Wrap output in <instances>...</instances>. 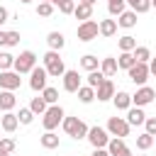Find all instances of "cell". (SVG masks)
I'll return each instance as SVG.
<instances>
[{
  "label": "cell",
  "instance_id": "6da1fadb",
  "mask_svg": "<svg viewBox=\"0 0 156 156\" xmlns=\"http://www.w3.org/2000/svg\"><path fill=\"white\" fill-rule=\"evenodd\" d=\"M44 68H46V73H49L51 78H61V76L66 73L63 58H61V54L54 51V49H49V51L44 54Z\"/></svg>",
  "mask_w": 156,
  "mask_h": 156
},
{
  "label": "cell",
  "instance_id": "7a4b0ae2",
  "mask_svg": "<svg viewBox=\"0 0 156 156\" xmlns=\"http://www.w3.org/2000/svg\"><path fill=\"white\" fill-rule=\"evenodd\" d=\"M63 117H66V112H63V107L56 102V105H49V107H46V112L41 115V124H44L46 132H54V129L63 122Z\"/></svg>",
  "mask_w": 156,
  "mask_h": 156
},
{
  "label": "cell",
  "instance_id": "3957f363",
  "mask_svg": "<svg viewBox=\"0 0 156 156\" xmlns=\"http://www.w3.org/2000/svg\"><path fill=\"white\" fill-rule=\"evenodd\" d=\"M61 127H63V132H66L68 136H73V139H85V136H88V129H90V127H88L83 119H78V117H63Z\"/></svg>",
  "mask_w": 156,
  "mask_h": 156
},
{
  "label": "cell",
  "instance_id": "277c9868",
  "mask_svg": "<svg viewBox=\"0 0 156 156\" xmlns=\"http://www.w3.org/2000/svg\"><path fill=\"white\" fill-rule=\"evenodd\" d=\"M85 139L90 141L93 149H107V144H110L112 136H110V132H107L105 127H98V124H95V127L88 129V136H85Z\"/></svg>",
  "mask_w": 156,
  "mask_h": 156
},
{
  "label": "cell",
  "instance_id": "5b68a950",
  "mask_svg": "<svg viewBox=\"0 0 156 156\" xmlns=\"http://www.w3.org/2000/svg\"><path fill=\"white\" fill-rule=\"evenodd\" d=\"M34 66H37V54L27 49V51H22L20 56H15V66H12V68H15L20 76H24V73H32Z\"/></svg>",
  "mask_w": 156,
  "mask_h": 156
},
{
  "label": "cell",
  "instance_id": "8992f818",
  "mask_svg": "<svg viewBox=\"0 0 156 156\" xmlns=\"http://www.w3.org/2000/svg\"><path fill=\"white\" fill-rule=\"evenodd\" d=\"M76 34H78L80 41H93V39H98V34H100V22H95V20H85V22L78 24Z\"/></svg>",
  "mask_w": 156,
  "mask_h": 156
},
{
  "label": "cell",
  "instance_id": "52a82bcc",
  "mask_svg": "<svg viewBox=\"0 0 156 156\" xmlns=\"http://www.w3.org/2000/svg\"><path fill=\"white\" fill-rule=\"evenodd\" d=\"M105 129L110 132V136H122V139H124V136H129L132 124L127 122V117H110Z\"/></svg>",
  "mask_w": 156,
  "mask_h": 156
},
{
  "label": "cell",
  "instance_id": "ba28073f",
  "mask_svg": "<svg viewBox=\"0 0 156 156\" xmlns=\"http://www.w3.org/2000/svg\"><path fill=\"white\" fill-rule=\"evenodd\" d=\"M127 76H129V80H132L134 85H146V80H149V76H151L149 63H134V66L127 71Z\"/></svg>",
  "mask_w": 156,
  "mask_h": 156
},
{
  "label": "cell",
  "instance_id": "9c48e42d",
  "mask_svg": "<svg viewBox=\"0 0 156 156\" xmlns=\"http://www.w3.org/2000/svg\"><path fill=\"white\" fill-rule=\"evenodd\" d=\"M46 80H49L46 68H44V66H34V68H32V73H29V88H32L34 93H39V90H44V88H46Z\"/></svg>",
  "mask_w": 156,
  "mask_h": 156
},
{
  "label": "cell",
  "instance_id": "30bf717a",
  "mask_svg": "<svg viewBox=\"0 0 156 156\" xmlns=\"http://www.w3.org/2000/svg\"><path fill=\"white\" fill-rule=\"evenodd\" d=\"M154 98H156V90H154L151 85H139V90L132 95V105H136V107H146L149 102H154Z\"/></svg>",
  "mask_w": 156,
  "mask_h": 156
},
{
  "label": "cell",
  "instance_id": "8fae6325",
  "mask_svg": "<svg viewBox=\"0 0 156 156\" xmlns=\"http://www.w3.org/2000/svg\"><path fill=\"white\" fill-rule=\"evenodd\" d=\"M22 85V78L15 68L10 71H0V90H17Z\"/></svg>",
  "mask_w": 156,
  "mask_h": 156
},
{
  "label": "cell",
  "instance_id": "7c38bea8",
  "mask_svg": "<svg viewBox=\"0 0 156 156\" xmlns=\"http://www.w3.org/2000/svg\"><path fill=\"white\" fill-rule=\"evenodd\" d=\"M61 78H63V90L66 93H78V88L83 85V78H80L78 71H66Z\"/></svg>",
  "mask_w": 156,
  "mask_h": 156
},
{
  "label": "cell",
  "instance_id": "4fadbf2b",
  "mask_svg": "<svg viewBox=\"0 0 156 156\" xmlns=\"http://www.w3.org/2000/svg\"><path fill=\"white\" fill-rule=\"evenodd\" d=\"M115 93H117V90H115V83H112L110 78H105V80H102V83L95 88V98H98L100 102H107V100H112V98H115Z\"/></svg>",
  "mask_w": 156,
  "mask_h": 156
},
{
  "label": "cell",
  "instance_id": "5bb4252c",
  "mask_svg": "<svg viewBox=\"0 0 156 156\" xmlns=\"http://www.w3.org/2000/svg\"><path fill=\"white\" fill-rule=\"evenodd\" d=\"M17 127H20V117H17L12 110H10V112H2V117H0V129L7 132V134H12Z\"/></svg>",
  "mask_w": 156,
  "mask_h": 156
},
{
  "label": "cell",
  "instance_id": "9a60e30c",
  "mask_svg": "<svg viewBox=\"0 0 156 156\" xmlns=\"http://www.w3.org/2000/svg\"><path fill=\"white\" fill-rule=\"evenodd\" d=\"M127 122H129L132 127H139V124H144V122H146L144 107H136V105H132V107L127 110Z\"/></svg>",
  "mask_w": 156,
  "mask_h": 156
},
{
  "label": "cell",
  "instance_id": "2e32d148",
  "mask_svg": "<svg viewBox=\"0 0 156 156\" xmlns=\"http://www.w3.org/2000/svg\"><path fill=\"white\" fill-rule=\"evenodd\" d=\"M15 105H17L15 90H0V112H10Z\"/></svg>",
  "mask_w": 156,
  "mask_h": 156
},
{
  "label": "cell",
  "instance_id": "e0dca14e",
  "mask_svg": "<svg viewBox=\"0 0 156 156\" xmlns=\"http://www.w3.org/2000/svg\"><path fill=\"white\" fill-rule=\"evenodd\" d=\"M107 151H110V156H122V154H127V151H129V146L124 144V139H122V136H112V139H110V144H107Z\"/></svg>",
  "mask_w": 156,
  "mask_h": 156
},
{
  "label": "cell",
  "instance_id": "ac0fdd59",
  "mask_svg": "<svg viewBox=\"0 0 156 156\" xmlns=\"http://www.w3.org/2000/svg\"><path fill=\"white\" fill-rule=\"evenodd\" d=\"M46 44H49V49L61 51V49L66 46V37H63L61 32H49V34H46Z\"/></svg>",
  "mask_w": 156,
  "mask_h": 156
},
{
  "label": "cell",
  "instance_id": "d6986e66",
  "mask_svg": "<svg viewBox=\"0 0 156 156\" xmlns=\"http://www.w3.org/2000/svg\"><path fill=\"white\" fill-rule=\"evenodd\" d=\"M117 68H119V66H117V58H115V56H105V58H100V71H102L107 78H112V76L117 73Z\"/></svg>",
  "mask_w": 156,
  "mask_h": 156
},
{
  "label": "cell",
  "instance_id": "ffe728a7",
  "mask_svg": "<svg viewBox=\"0 0 156 156\" xmlns=\"http://www.w3.org/2000/svg\"><path fill=\"white\" fill-rule=\"evenodd\" d=\"M117 24H119V27H124V29L136 27V12H134V10H124V12L117 17Z\"/></svg>",
  "mask_w": 156,
  "mask_h": 156
},
{
  "label": "cell",
  "instance_id": "44dd1931",
  "mask_svg": "<svg viewBox=\"0 0 156 156\" xmlns=\"http://www.w3.org/2000/svg\"><path fill=\"white\" fill-rule=\"evenodd\" d=\"M112 102H115L117 110H129V107H132V95L124 93V90H117L115 98H112Z\"/></svg>",
  "mask_w": 156,
  "mask_h": 156
},
{
  "label": "cell",
  "instance_id": "7402d4cb",
  "mask_svg": "<svg viewBox=\"0 0 156 156\" xmlns=\"http://www.w3.org/2000/svg\"><path fill=\"white\" fill-rule=\"evenodd\" d=\"M76 20L85 22V20H93V5H85V2H76V10H73Z\"/></svg>",
  "mask_w": 156,
  "mask_h": 156
},
{
  "label": "cell",
  "instance_id": "603a6c76",
  "mask_svg": "<svg viewBox=\"0 0 156 156\" xmlns=\"http://www.w3.org/2000/svg\"><path fill=\"white\" fill-rule=\"evenodd\" d=\"M117 27V20H100V37H115Z\"/></svg>",
  "mask_w": 156,
  "mask_h": 156
},
{
  "label": "cell",
  "instance_id": "cb8c5ba5",
  "mask_svg": "<svg viewBox=\"0 0 156 156\" xmlns=\"http://www.w3.org/2000/svg\"><path fill=\"white\" fill-rule=\"evenodd\" d=\"M154 141H156V136L149 134V132H144V134L136 136V149H139V151H149V149L154 146Z\"/></svg>",
  "mask_w": 156,
  "mask_h": 156
},
{
  "label": "cell",
  "instance_id": "d4e9b609",
  "mask_svg": "<svg viewBox=\"0 0 156 156\" xmlns=\"http://www.w3.org/2000/svg\"><path fill=\"white\" fill-rule=\"evenodd\" d=\"M134 63H136V58H134V54H132V51H122V54L117 56V66H119V68H124V71H129Z\"/></svg>",
  "mask_w": 156,
  "mask_h": 156
},
{
  "label": "cell",
  "instance_id": "484cf974",
  "mask_svg": "<svg viewBox=\"0 0 156 156\" xmlns=\"http://www.w3.org/2000/svg\"><path fill=\"white\" fill-rule=\"evenodd\" d=\"M80 66H83L88 73H90V71H98V68H100V58H98L95 54H85V56L80 58Z\"/></svg>",
  "mask_w": 156,
  "mask_h": 156
},
{
  "label": "cell",
  "instance_id": "4316f807",
  "mask_svg": "<svg viewBox=\"0 0 156 156\" xmlns=\"http://www.w3.org/2000/svg\"><path fill=\"white\" fill-rule=\"evenodd\" d=\"M127 10V0H107V12L112 17H119Z\"/></svg>",
  "mask_w": 156,
  "mask_h": 156
},
{
  "label": "cell",
  "instance_id": "83f0119b",
  "mask_svg": "<svg viewBox=\"0 0 156 156\" xmlns=\"http://www.w3.org/2000/svg\"><path fill=\"white\" fill-rule=\"evenodd\" d=\"M127 5H129V10H134L136 15H144V12L151 10V0H127Z\"/></svg>",
  "mask_w": 156,
  "mask_h": 156
},
{
  "label": "cell",
  "instance_id": "f1b7e54d",
  "mask_svg": "<svg viewBox=\"0 0 156 156\" xmlns=\"http://www.w3.org/2000/svg\"><path fill=\"white\" fill-rule=\"evenodd\" d=\"M78 100H80L83 105L93 102V100H95V88H90V85H80V88H78Z\"/></svg>",
  "mask_w": 156,
  "mask_h": 156
},
{
  "label": "cell",
  "instance_id": "f546056e",
  "mask_svg": "<svg viewBox=\"0 0 156 156\" xmlns=\"http://www.w3.org/2000/svg\"><path fill=\"white\" fill-rule=\"evenodd\" d=\"M39 141H41L44 149H56V146H58V134H54V132H44V134L39 136Z\"/></svg>",
  "mask_w": 156,
  "mask_h": 156
},
{
  "label": "cell",
  "instance_id": "4dcf8cb0",
  "mask_svg": "<svg viewBox=\"0 0 156 156\" xmlns=\"http://www.w3.org/2000/svg\"><path fill=\"white\" fill-rule=\"evenodd\" d=\"M105 78H107V76H105L100 68H98V71H90V73H88V78H85V85H90V88H98V85H100Z\"/></svg>",
  "mask_w": 156,
  "mask_h": 156
},
{
  "label": "cell",
  "instance_id": "1f68e13d",
  "mask_svg": "<svg viewBox=\"0 0 156 156\" xmlns=\"http://www.w3.org/2000/svg\"><path fill=\"white\" fill-rule=\"evenodd\" d=\"M132 54H134L136 63H149V61H151V51H149V46H136Z\"/></svg>",
  "mask_w": 156,
  "mask_h": 156
},
{
  "label": "cell",
  "instance_id": "d6a6232c",
  "mask_svg": "<svg viewBox=\"0 0 156 156\" xmlns=\"http://www.w3.org/2000/svg\"><path fill=\"white\" fill-rule=\"evenodd\" d=\"M46 107H49V102H46L44 98H32V102H29V110H32L34 115H44Z\"/></svg>",
  "mask_w": 156,
  "mask_h": 156
},
{
  "label": "cell",
  "instance_id": "836d02e7",
  "mask_svg": "<svg viewBox=\"0 0 156 156\" xmlns=\"http://www.w3.org/2000/svg\"><path fill=\"white\" fill-rule=\"evenodd\" d=\"M134 49H136V39L132 34L119 37V51H134Z\"/></svg>",
  "mask_w": 156,
  "mask_h": 156
},
{
  "label": "cell",
  "instance_id": "e575fe53",
  "mask_svg": "<svg viewBox=\"0 0 156 156\" xmlns=\"http://www.w3.org/2000/svg\"><path fill=\"white\" fill-rule=\"evenodd\" d=\"M41 98H44L49 105H56V102H58V90H56V88H51V85H46V88L41 90Z\"/></svg>",
  "mask_w": 156,
  "mask_h": 156
},
{
  "label": "cell",
  "instance_id": "d590c367",
  "mask_svg": "<svg viewBox=\"0 0 156 156\" xmlns=\"http://www.w3.org/2000/svg\"><path fill=\"white\" fill-rule=\"evenodd\" d=\"M15 66V56L7 51H0V71H10Z\"/></svg>",
  "mask_w": 156,
  "mask_h": 156
},
{
  "label": "cell",
  "instance_id": "8d00e7d4",
  "mask_svg": "<svg viewBox=\"0 0 156 156\" xmlns=\"http://www.w3.org/2000/svg\"><path fill=\"white\" fill-rule=\"evenodd\" d=\"M37 15H39V17H51V15H54V2H44V0H41V2L37 5Z\"/></svg>",
  "mask_w": 156,
  "mask_h": 156
},
{
  "label": "cell",
  "instance_id": "74e56055",
  "mask_svg": "<svg viewBox=\"0 0 156 156\" xmlns=\"http://www.w3.org/2000/svg\"><path fill=\"white\" fill-rule=\"evenodd\" d=\"M17 117H20V124H32V119L37 117L29 107H20V112H17Z\"/></svg>",
  "mask_w": 156,
  "mask_h": 156
},
{
  "label": "cell",
  "instance_id": "f35d334b",
  "mask_svg": "<svg viewBox=\"0 0 156 156\" xmlns=\"http://www.w3.org/2000/svg\"><path fill=\"white\" fill-rule=\"evenodd\" d=\"M58 10H61L63 15H73V10H76V0H63V2L58 5Z\"/></svg>",
  "mask_w": 156,
  "mask_h": 156
},
{
  "label": "cell",
  "instance_id": "ab89813d",
  "mask_svg": "<svg viewBox=\"0 0 156 156\" xmlns=\"http://www.w3.org/2000/svg\"><path fill=\"white\" fill-rule=\"evenodd\" d=\"M0 149H5V151H15V139H10V136H2L0 139Z\"/></svg>",
  "mask_w": 156,
  "mask_h": 156
},
{
  "label": "cell",
  "instance_id": "60d3db41",
  "mask_svg": "<svg viewBox=\"0 0 156 156\" xmlns=\"http://www.w3.org/2000/svg\"><path fill=\"white\" fill-rule=\"evenodd\" d=\"M20 32H7V46H17L20 44Z\"/></svg>",
  "mask_w": 156,
  "mask_h": 156
},
{
  "label": "cell",
  "instance_id": "b9f144b4",
  "mask_svg": "<svg viewBox=\"0 0 156 156\" xmlns=\"http://www.w3.org/2000/svg\"><path fill=\"white\" fill-rule=\"evenodd\" d=\"M144 127H146V132H149V134H154V136H156V117H146Z\"/></svg>",
  "mask_w": 156,
  "mask_h": 156
},
{
  "label": "cell",
  "instance_id": "7bdbcfd3",
  "mask_svg": "<svg viewBox=\"0 0 156 156\" xmlns=\"http://www.w3.org/2000/svg\"><path fill=\"white\" fill-rule=\"evenodd\" d=\"M5 22H10V12H7L5 5H0V27H2Z\"/></svg>",
  "mask_w": 156,
  "mask_h": 156
},
{
  "label": "cell",
  "instance_id": "ee69618b",
  "mask_svg": "<svg viewBox=\"0 0 156 156\" xmlns=\"http://www.w3.org/2000/svg\"><path fill=\"white\" fill-rule=\"evenodd\" d=\"M0 46H7V32L0 29Z\"/></svg>",
  "mask_w": 156,
  "mask_h": 156
},
{
  "label": "cell",
  "instance_id": "f6af8a7d",
  "mask_svg": "<svg viewBox=\"0 0 156 156\" xmlns=\"http://www.w3.org/2000/svg\"><path fill=\"white\" fill-rule=\"evenodd\" d=\"M149 71H151V76H156V56L149 61Z\"/></svg>",
  "mask_w": 156,
  "mask_h": 156
},
{
  "label": "cell",
  "instance_id": "bcb514c9",
  "mask_svg": "<svg viewBox=\"0 0 156 156\" xmlns=\"http://www.w3.org/2000/svg\"><path fill=\"white\" fill-rule=\"evenodd\" d=\"M93 156H110V151H107V149H95Z\"/></svg>",
  "mask_w": 156,
  "mask_h": 156
},
{
  "label": "cell",
  "instance_id": "7dc6e473",
  "mask_svg": "<svg viewBox=\"0 0 156 156\" xmlns=\"http://www.w3.org/2000/svg\"><path fill=\"white\" fill-rule=\"evenodd\" d=\"M78 2H85V5H95V0H78Z\"/></svg>",
  "mask_w": 156,
  "mask_h": 156
},
{
  "label": "cell",
  "instance_id": "c3c4849f",
  "mask_svg": "<svg viewBox=\"0 0 156 156\" xmlns=\"http://www.w3.org/2000/svg\"><path fill=\"white\" fill-rule=\"evenodd\" d=\"M0 156H10V151H5V149H0Z\"/></svg>",
  "mask_w": 156,
  "mask_h": 156
},
{
  "label": "cell",
  "instance_id": "681fc988",
  "mask_svg": "<svg viewBox=\"0 0 156 156\" xmlns=\"http://www.w3.org/2000/svg\"><path fill=\"white\" fill-rule=\"evenodd\" d=\"M51 2H54V5H61V2H63V0H51Z\"/></svg>",
  "mask_w": 156,
  "mask_h": 156
},
{
  "label": "cell",
  "instance_id": "f907efd6",
  "mask_svg": "<svg viewBox=\"0 0 156 156\" xmlns=\"http://www.w3.org/2000/svg\"><path fill=\"white\" fill-rule=\"evenodd\" d=\"M20 2H22V5H29V2H32V0H20Z\"/></svg>",
  "mask_w": 156,
  "mask_h": 156
},
{
  "label": "cell",
  "instance_id": "816d5d0a",
  "mask_svg": "<svg viewBox=\"0 0 156 156\" xmlns=\"http://www.w3.org/2000/svg\"><path fill=\"white\" fill-rule=\"evenodd\" d=\"M122 156H132V151H127V154H122Z\"/></svg>",
  "mask_w": 156,
  "mask_h": 156
},
{
  "label": "cell",
  "instance_id": "f5cc1de1",
  "mask_svg": "<svg viewBox=\"0 0 156 156\" xmlns=\"http://www.w3.org/2000/svg\"><path fill=\"white\" fill-rule=\"evenodd\" d=\"M151 7H156V0H151Z\"/></svg>",
  "mask_w": 156,
  "mask_h": 156
},
{
  "label": "cell",
  "instance_id": "db71d44e",
  "mask_svg": "<svg viewBox=\"0 0 156 156\" xmlns=\"http://www.w3.org/2000/svg\"><path fill=\"white\" fill-rule=\"evenodd\" d=\"M44 2H51V0H44Z\"/></svg>",
  "mask_w": 156,
  "mask_h": 156
},
{
  "label": "cell",
  "instance_id": "11a10c76",
  "mask_svg": "<svg viewBox=\"0 0 156 156\" xmlns=\"http://www.w3.org/2000/svg\"><path fill=\"white\" fill-rule=\"evenodd\" d=\"M0 139H2V134H0Z\"/></svg>",
  "mask_w": 156,
  "mask_h": 156
},
{
  "label": "cell",
  "instance_id": "9f6ffc18",
  "mask_svg": "<svg viewBox=\"0 0 156 156\" xmlns=\"http://www.w3.org/2000/svg\"><path fill=\"white\" fill-rule=\"evenodd\" d=\"M141 156H146V154H141Z\"/></svg>",
  "mask_w": 156,
  "mask_h": 156
},
{
  "label": "cell",
  "instance_id": "6f0895ef",
  "mask_svg": "<svg viewBox=\"0 0 156 156\" xmlns=\"http://www.w3.org/2000/svg\"><path fill=\"white\" fill-rule=\"evenodd\" d=\"M154 144H156V141H154Z\"/></svg>",
  "mask_w": 156,
  "mask_h": 156
},
{
  "label": "cell",
  "instance_id": "680465c9",
  "mask_svg": "<svg viewBox=\"0 0 156 156\" xmlns=\"http://www.w3.org/2000/svg\"><path fill=\"white\" fill-rule=\"evenodd\" d=\"M154 117H156V115H154Z\"/></svg>",
  "mask_w": 156,
  "mask_h": 156
}]
</instances>
